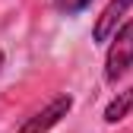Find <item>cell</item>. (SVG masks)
<instances>
[{"label":"cell","mask_w":133,"mask_h":133,"mask_svg":"<svg viewBox=\"0 0 133 133\" xmlns=\"http://www.w3.org/2000/svg\"><path fill=\"white\" fill-rule=\"evenodd\" d=\"M130 111H133V86L124 89V92H117L108 102V108H105V124H121Z\"/></svg>","instance_id":"4"},{"label":"cell","mask_w":133,"mask_h":133,"mask_svg":"<svg viewBox=\"0 0 133 133\" xmlns=\"http://www.w3.org/2000/svg\"><path fill=\"white\" fill-rule=\"evenodd\" d=\"M70 108H73V98L70 95H57L41 111H35L32 117H25V124L19 127V133H48L51 127H57L66 114H70Z\"/></svg>","instance_id":"2"},{"label":"cell","mask_w":133,"mask_h":133,"mask_svg":"<svg viewBox=\"0 0 133 133\" xmlns=\"http://www.w3.org/2000/svg\"><path fill=\"white\" fill-rule=\"evenodd\" d=\"M92 3V0H54V10L60 13V16H76V13H82Z\"/></svg>","instance_id":"5"},{"label":"cell","mask_w":133,"mask_h":133,"mask_svg":"<svg viewBox=\"0 0 133 133\" xmlns=\"http://www.w3.org/2000/svg\"><path fill=\"white\" fill-rule=\"evenodd\" d=\"M130 6H133V0H108V6L98 13V19L92 25V38L95 41H111V35L121 29V19Z\"/></svg>","instance_id":"3"},{"label":"cell","mask_w":133,"mask_h":133,"mask_svg":"<svg viewBox=\"0 0 133 133\" xmlns=\"http://www.w3.org/2000/svg\"><path fill=\"white\" fill-rule=\"evenodd\" d=\"M0 66H3V51H0Z\"/></svg>","instance_id":"6"},{"label":"cell","mask_w":133,"mask_h":133,"mask_svg":"<svg viewBox=\"0 0 133 133\" xmlns=\"http://www.w3.org/2000/svg\"><path fill=\"white\" fill-rule=\"evenodd\" d=\"M133 66V19L121 22V29L111 35L108 41V54H105V79L117 82L127 70Z\"/></svg>","instance_id":"1"}]
</instances>
